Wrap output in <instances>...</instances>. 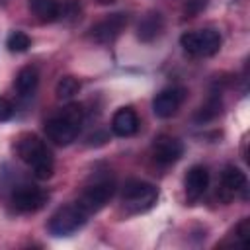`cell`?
I'll return each instance as SVG.
<instances>
[{
  "mask_svg": "<svg viewBox=\"0 0 250 250\" xmlns=\"http://www.w3.org/2000/svg\"><path fill=\"white\" fill-rule=\"evenodd\" d=\"M158 199V189L148 184V182H141V180H131L125 184L123 188V209L129 215H139L148 211Z\"/></svg>",
  "mask_w": 250,
  "mask_h": 250,
  "instance_id": "obj_3",
  "label": "cell"
},
{
  "mask_svg": "<svg viewBox=\"0 0 250 250\" xmlns=\"http://www.w3.org/2000/svg\"><path fill=\"white\" fill-rule=\"evenodd\" d=\"M139 129V117L131 107H121L113 113L111 119V131L117 137H131Z\"/></svg>",
  "mask_w": 250,
  "mask_h": 250,
  "instance_id": "obj_13",
  "label": "cell"
},
{
  "mask_svg": "<svg viewBox=\"0 0 250 250\" xmlns=\"http://www.w3.org/2000/svg\"><path fill=\"white\" fill-rule=\"evenodd\" d=\"M88 221V213L78 205H64L61 209H57V213L51 217L49 221V230L55 236H68L72 232H76L78 229H82Z\"/></svg>",
  "mask_w": 250,
  "mask_h": 250,
  "instance_id": "obj_4",
  "label": "cell"
},
{
  "mask_svg": "<svg viewBox=\"0 0 250 250\" xmlns=\"http://www.w3.org/2000/svg\"><path fill=\"white\" fill-rule=\"evenodd\" d=\"M113 191H115V182H113V178L104 176V178L94 180V184H90V186L82 191V195H80V199H78L76 203L90 215V213L100 211V209L111 199Z\"/></svg>",
  "mask_w": 250,
  "mask_h": 250,
  "instance_id": "obj_6",
  "label": "cell"
},
{
  "mask_svg": "<svg viewBox=\"0 0 250 250\" xmlns=\"http://www.w3.org/2000/svg\"><path fill=\"white\" fill-rule=\"evenodd\" d=\"M234 234L238 236V244H240V246H244V244H246V240H248V234H250V221H248V219H242V221L238 223V227H236Z\"/></svg>",
  "mask_w": 250,
  "mask_h": 250,
  "instance_id": "obj_20",
  "label": "cell"
},
{
  "mask_svg": "<svg viewBox=\"0 0 250 250\" xmlns=\"http://www.w3.org/2000/svg\"><path fill=\"white\" fill-rule=\"evenodd\" d=\"M29 8L41 21H55L61 16V6L57 0H29Z\"/></svg>",
  "mask_w": 250,
  "mask_h": 250,
  "instance_id": "obj_15",
  "label": "cell"
},
{
  "mask_svg": "<svg viewBox=\"0 0 250 250\" xmlns=\"http://www.w3.org/2000/svg\"><path fill=\"white\" fill-rule=\"evenodd\" d=\"M29 45H31V39H29L23 31H14V33H10L8 39H6V47H8L12 53H23V51L29 49Z\"/></svg>",
  "mask_w": 250,
  "mask_h": 250,
  "instance_id": "obj_18",
  "label": "cell"
},
{
  "mask_svg": "<svg viewBox=\"0 0 250 250\" xmlns=\"http://www.w3.org/2000/svg\"><path fill=\"white\" fill-rule=\"evenodd\" d=\"M184 100H186V88H182V86L166 88L160 94H156V98L152 100V111L160 119L172 117L180 109Z\"/></svg>",
  "mask_w": 250,
  "mask_h": 250,
  "instance_id": "obj_9",
  "label": "cell"
},
{
  "mask_svg": "<svg viewBox=\"0 0 250 250\" xmlns=\"http://www.w3.org/2000/svg\"><path fill=\"white\" fill-rule=\"evenodd\" d=\"M182 154H184V145L176 137L160 135L152 143V156L160 164H172V162L180 160Z\"/></svg>",
  "mask_w": 250,
  "mask_h": 250,
  "instance_id": "obj_11",
  "label": "cell"
},
{
  "mask_svg": "<svg viewBox=\"0 0 250 250\" xmlns=\"http://www.w3.org/2000/svg\"><path fill=\"white\" fill-rule=\"evenodd\" d=\"M12 203L21 213H33V211H39L47 203V193L35 186H21L14 191Z\"/></svg>",
  "mask_w": 250,
  "mask_h": 250,
  "instance_id": "obj_10",
  "label": "cell"
},
{
  "mask_svg": "<svg viewBox=\"0 0 250 250\" xmlns=\"http://www.w3.org/2000/svg\"><path fill=\"white\" fill-rule=\"evenodd\" d=\"M221 113V100L219 98H209L205 105H201V109L197 111L195 119L197 121H209L213 117H217Z\"/></svg>",
  "mask_w": 250,
  "mask_h": 250,
  "instance_id": "obj_19",
  "label": "cell"
},
{
  "mask_svg": "<svg viewBox=\"0 0 250 250\" xmlns=\"http://www.w3.org/2000/svg\"><path fill=\"white\" fill-rule=\"evenodd\" d=\"M82 119H84L82 105L80 104H68L57 115L47 119V123H45L47 139L53 141L55 145H61V146L70 145L80 133Z\"/></svg>",
  "mask_w": 250,
  "mask_h": 250,
  "instance_id": "obj_1",
  "label": "cell"
},
{
  "mask_svg": "<svg viewBox=\"0 0 250 250\" xmlns=\"http://www.w3.org/2000/svg\"><path fill=\"white\" fill-rule=\"evenodd\" d=\"M162 29H164V18H162V14L150 12V14H146L141 20L139 33L137 35H139L141 41H152V39H156L162 33Z\"/></svg>",
  "mask_w": 250,
  "mask_h": 250,
  "instance_id": "obj_14",
  "label": "cell"
},
{
  "mask_svg": "<svg viewBox=\"0 0 250 250\" xmlns=\"http://www.w3.org/2000/svg\"><path fill=\"white\" fill-rule=\"evenodd\" d=\"M14 115V105L8 98H0V121H8Z\"/></svg>",
  "mask_w": 250,
  "mask_h": 250,
  "instance_id": "obj_21",
  "label": "cell"
},
{
  "mask_svg": "<svg viewBox=\"0 0 250 250\" xmlns=\"http://www.w3.org/2000/svg\"><path fill=\"white\" fill-rule=\"evenodd\" d=\"M217 195L223 203H229L234 195H240V197L246 199V195H248L246 174L236 166H227L221 174V188H219Z\"/></svg>",
  "mask_w": 250,
  "mask_h": 250,
  "instance_id": "obj_7",
  "label": "cell"
},
{
  "mask_svg": "<svg viewBox=\"0 0 250 250\" xmlns=\"http://www.w3.org/2000/svg\"><path fill=\"white\" fill-rule=\"evenodd\" d=\"M80 90V82L78 78L74 76H62L59 82H57V88H55V94L59 100H70L78 94Z\"/></svg>",
  "mask_w": 250,
  "mask_h": 250,
  "instance_id": "obj_17",
  "label": "cell"
},
{
  "mask_svg": "<svg viewBox=\"0 0 250 250\" xmlns=\"http://www.w3.org/2000/svg\"><path fill=\"white\" fill-rule=\"evenodd\" d=\"M37 82H39L37 68L35 66H23V68H20V72L16 76V90L21 96H29L37 88Z\"/></svg>",
  "mask_w": 250,
  "mask_h": 250,
  "instance_id": "obj_16",
  "label": "cell"
},
{
  "mask_svg": "<svg viewBox=\"0 0 250 250\" xmlns=\"http://www.w3.org/2000/svg\"><path fill=\"white\" fill-rule=\"evenodd\" d=\"M180 43L188 55L193 57H211L221 49V35L215 29L188 31L180 37Z\"/></svg>",
  "mask_w": 250,
  "mask_h": 250,
  "instance_id": "obj_5",
  "label": "cell"
},
{
  "mask_svg": "<svg viewBox=\"0 0 250 250\" xmlns=\"http://www.w3.org/2000/svg\"><path fill=\"white\" fill-rule=\"evenodd\" d=\"M125 25H127V16L125 14H111V16H107L102 21H98V23L92 25L90 37L96 43L105 45V43L115 41L121 35V31L125 29Z\"/></svg>",
  "mask_w": 250,
  "mask_h": 250,
  "instance_id": "obj_8",
  "label": "cell"
},
{
  "mask_svg": "<svg viewBox=\"0 0 250 250\" xmlns=\"http://www.w3.org/2000/svg\"><path fill=\"white\" fill-rule=\"evenodd\" d=\"M18 154L23 162H27L33 168L35 178L47 180L53 176V170H55L53 156L37 135H23L18 141Z\"/></svg>",
  "mask_w": 250,
  "mask_h": 250,
  "instance_id": "obj_2",
  "label": "cell"
},
{
  "mask_svg": "<svg viewBox=\"0 0 250 250\" xmlns=\"http://www.w3.org/2000/svg\"><path fill=\"white\" fill-rule=\"evenodd\" d=\"M184 186H186V197H188V201H197L205 193V189L209 186V172H207V168H203V166H191L189 172H188V176H186Z\"/></svg>",
  "mask_w": 250,
  "mask_h": 250,
  "instance_id": "obj_12",
  "label": "cell"
}]
</instances>
